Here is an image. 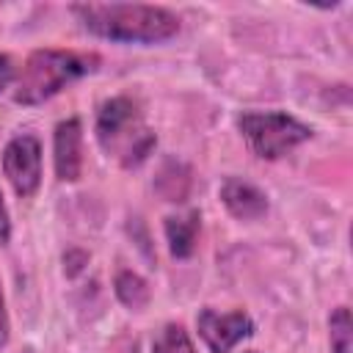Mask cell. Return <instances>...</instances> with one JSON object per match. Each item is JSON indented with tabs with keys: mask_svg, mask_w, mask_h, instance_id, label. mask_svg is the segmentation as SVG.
<instances>
[{
	"mask_svg": "<svg viewBox=\"0 0 353 353\" xmlns=\"http://www.w3.org/2000/svg\"><path fill=\"white\" fill-rule=\"evenodd\" d=\"M55 176L61 182H77L83 174V124L80 119H66L55 127L52 138Z\"/></svg>",
	"mask_w": 353,
	"mask_h": 353,
	"instance_id": "52a82bcc",
	"label": "cell"
},
{
	"mask_svg": "<svg viewBox=\"0 0 353 353\" xmlns=\"http://www.w3.org/2000/svg\"><path fill=\"white\" fill-rule=\"evenodd\" d=\"M124 353H138V345H135V342H130V345L124 347Z\"/></svg>",
	"mask_w": 353,
	"mask_h": 353,
	"instance_id": "e0dca14e",
	"label": "cell"
},
{
	"mask_svg": "<svg viewBox=\"0 0 353 353\" xmlns=\"http://www.w3.org/2000/svg\"><path fill=\"white\" fill-rule=\"evenodd\" d=\"M201 229V215L199 210H190L185 215H171L165 218V240H168V251L176 259H188L196 251V237Z\"/></svg>",
	"mask_w": 353,
	"mask_h": 353,
	"instance_id": "9c48e42d",
	"label": "cell"
},
{
	"mask_svg": "<svg viewBox=\"0 0 353 353\" xmlns=\"http://www.w3.org/2000/svg\"><path fill=\"white\" fill-rule=\"evenodd\" d=\"M3 174L19 199H30L41 185V143L36 135H17L3 149Z\"/></svg>",
	"mask_w": 353,
	"mask_h": 353,
	"instance_id": "5b68a950",
	"label": "cell"
},
{
	"mask_svg": "<svg viewBox=\"0 0 353 353\" xmlns=\"http://www.w3.org/2000/svg\"><path fill=\"white\" fill-rule=\"evenodd\" d=\"M17 80V69H14V61L11 55L0 52V91H6L11 83Z\"/></svg>",
	"mask_w": 353,
	"mask_h": 353,
	"instance_id": "5bb4252c",
	"label": "cell"
},
{
	"mask_svg": "<svg viewBox=\"0 0 353 353\" xmlns=\"http://www.w3.org/2000/svg\"><path fill=\"white\" fill-rule=\"evenodd\" d=\"M152 353H196V347L179 323H165L152 342Z\"/></svg>",
	"mask_w": 353,
	"mask_h": 353,
	"instance_id": "7c38bea8",
	"label": "cell"
},
{
	"mask_svg": "<svg viewBox=\"0 0 353 353\" xmlns=\"http://www.w3.org/2000/svg\"><path fill=\"white\" fill-rule=\"evenodd\" d=\"M8 331H11V325H8L6 298H3V287H0V347H6V342H8Z\"/></svg>",
	"mask_w": 353,
	"mask_h": 353,
	"instance_id": "2e32d148",
	"label": "cell"
},
{
	"mask_svg": "<svg viewBox=\"0 0 353 353\" xmlns=\"http://www.w3.org/2000/svg\"><path fill=\"white\" fill-rule=\"evenodd\" d=\"M154 190L165 201H185L190 193V168L176 160L163 163V168L157 171V179H154Z\"/></svg>",
	"mask_w": 353,
	"mask_h": 353,
	"instance_id": "30bf717a",
	"label": "cell"
},
{
	"mask_svg": "<svg viewBox=\"0 0 353 353\" xmlns=\"http://www.w3.org/2000/svg\"><path fill=\"white\" fill-rule=\"evenodd\" d=\"M72 14L88 33L124 44H157L179 30L174 11L146 3H80Z\"/></svg>",
	"mask_w": 353,
	"mask_h": 353,
	"instance_id": "6da1fadb",
	"label": "cell"
},
{
	"mask_svg": "<svg viewBox=\"0 0 353 353\" xmlns=\"http://www.w3.org/2000/svg\"><path fill=\"white\" fill-rule=\"evenodd\" d=\"M99 66L94 52L77 50H33L14 80L17 105H41L55 97L63 85L91 74Z\"/></svg>",
	"mask_w": 353,
	"mask_h": 353,
	"instance_id": "7a4b0ae2",
	"label": "cell"
},
{
	"mask_svg": "<svg viewBox=\"0 0 353 353\" xmlns=\"http://www.w3.org/2000/svg\"><path fill=\"white\" fill-rule=\"evenodd\" d=\"M248 353H254V350H248Z\"/></svg>",
	"mask_w": 353,
	"mask_h": 353,
	"instance_id": "ac0fdd59",
	"label": "cell"
},
{
	"mask_svg": "<svg viewBox=\"0 0 353 353\" xmlns=\"http://www.w3.org/2000/svg\"><path fill=\"white\" fill-rule=\"evenodd\" d=\"M196 328L199 336L204 339V345L212 353H229L240 339L254 334V323L245 312H215V309H201L196 314Z\"/></svg>",
	"mask_w": 353,
	"mask_h": 353,
	"instance_id": "8992f818",
	"label": "cell"
},
{
	"mask_svg": "<svg viewBox=\"0 0 353 353\" xmlns=\"http://www.w3.org/2000/svg\"><path fill=\"white\" fill-rule=\"evenodd\" d=\"M28 353H33V350H28Z\"/></svg>",
	"mask_w": 353,
	"mask_h": 353,
	"instance_id": "d6986e66",
	"label": "cell"
},
{
	"mask_svg": "<svg viewBox=\"0 0 353 353\" xmlns=\"http://www.w3.org/2000/svg\"><path fill=\"white\" fill-rule=\"evenodd\" d=\"M113 287H116V298H119L127 309H132V312H141V309L149 303V298H152V290H149L146 279L138 276V273H132V270H121V273L116 276Z\"/></svg>",
	"mask_w": 353,
	"mask_h": 353,
	"instance_id": "8fae6325",
	"label": "cell"
},
{
	"mask_svg": "<svg viewBox=\"0 0 353 353\" xmlns=\"http://www.w3.org/2000/svg\"><path fill=\"white\" fill-rule=\"evenodd\" d=\"M8 240H11V218H8V210H6V201L0 193V245H6Z\"/></svg>",
	"mask_w": 353,
	"mask_h": 353,
	"instance_id": "9a60e30c",
	"label": "cell"
},
{
	"mask_svg": "<svg viewBox=\"0 0 353 353\" xmlns=\"http://www.w3.org/2000/svg\"><path fill=\"white\" fill-rule=\"evenodd\" d=\"M218 193H221L223 207H226L234 218H240V221H256V218H262V215L268 212V196H265L256 185H251V182H245V179L229 176V179L221 185Z\"/></svg>",
	"mask_w": 353,
	"mask_h": 353,
	"instance_id": "ba28073f",
	"label": "cell"
},
{
	"mask_svg": "<svg viewBox=\"0 0 353 353\" xmlns=\"http://www.w3.org/2000/svg\"><path fill=\"white\" fill-rule=\"evenodd\" d=\"M328 328H331V350L350 353V312H347V306H339L331 312Z\"/></svg>",
	"mask_w": 353,
	"mask_h": 353,
	"instance_id": "4fadbf2b",
	"label": "cell"
},
{
	"mask_svg": "<svg viewBox=\"0 0 353 353\" xmlns=\"http://www.w3.org/2000/svg\"><path fill=\"white\" fill-rule=\"evenodd\" d=\"M237 127L248 143V149L262 160H279L281 154L292 152L303 141L312 138V127L298 121L290 113L281 110H265V113H243L237 119Z\"/></svg>",
	"mask_w": 353,
	"mask_h": 353,
	"instance_id": "277c9868",
	"label": "cell"
},
{
	"mask_svg": "<svg viewBox=\"0 0 353 353\" xmlns=\"http://www.w3.org/2000/svg\"><path fill=\"white\" fill-rule=\"evenodd\" d=\"M97 141L108 157H113L121 168L141 165L154 143L157 135L143 119V110L130 97H113L99 105L97 113Z\"/></svg>",
	"mask_w": 353,
	"mask_h": 353,
	"instance_id": "3957f363",
	"label": "cell"
}]
</instances>
